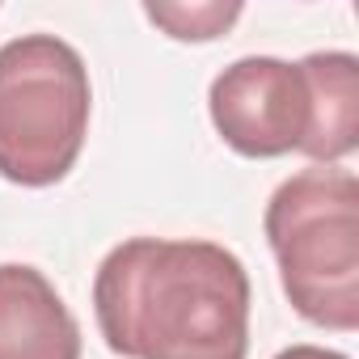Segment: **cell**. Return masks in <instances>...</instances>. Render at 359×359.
I'll return each mask as SVG.
<instances>
[{
  "label": "cell",
  "mask_w": 359,
  "mask_h": 359,
  "mask_svg": "<svg viewBox=\"0 0 359 359\" xmlns=\"http://www.w3.org/2000/svg\"><path fill=\"white\" fill-rule=\"evenodd\" d=\"M93 313L123 359H245L250 275L216 241L131 237L93 279Z\"/></svg>",
  "instance_id": "obj_1"
},
{
  "label": "cell",
  "mask_w": 359,
  "mask_h": 359,
  "mask_svg": "<svg viewBox=\"0 0 359 359\" xmlns=\"http://www.w3.org/2000/svg\"><path fill=\"white\" fill-rule=\"evenodd\" d=\"M266 241L292 309L321 325L359 330V182L351 169L309 165L266 203Z\"/></svg>",
  "instance_id": "obj_2"
},
{
  "label": "cell",
  "mask_w": 359,
  "mask_h": 359,
  "mask_svg": "<svg viewBox=\"0 0 359 359\" xmlns=\"http://www.w3.org/2000/svg\"><path fill=\"white\" fill-rule=\"evenodd\" d=\"M93 89L81 51L55 34H22L0 47V177L55 187L76 165Z\"/></svg>",
  "instance_id": "obj_3"
},
{
  "label": "cell",
  "mask_w": 359,
  "mask_h": 359,
  "mask_svg": "<svg viewBox=\"0 0 359 359\" xmlns=\"http://www.w3.org/2000/svg\"><path fill=\"white\" fill-rule=\"evenodd\" d=\"M208 110L220 140L250 161L300 152L309 135L304 72L300 64H287L275 55H245L229 64L212 81Z\"/></svg>",
  "instance_id": "obj_4"
},
{
  "label": "cell",
  "mask_w": 359,
  "mask_h": 359,
  "mask_svg": "<svg viewBox=\"0 0 359 359\" xmlns=\"http://www.w3.org/2000/svg\"><path fill=\"white\" fill-rule=\"evenodd\" d=\"M0 359H81V325L39 266H0Z\"/></svg>",
  "instance_id": "obj_5"
},
{
  "label": "cell",
  "mask_w": 359,
  "mask_h": 359,
  "mask_svg": "<svg viewBox=\"0 0 359 359\" xmlns=\"http://www.w3.org/2000/svg\"><path fill=\"white\" fill-rule=\"evenodd\" d=\"M309 85V135L300 144L313 165H334L359 148V60L346 51H313L300 60Z\"/></svg>",
  "instance_id": "obj_6"
},
{
  "label": "cell",
  "mask_w": 359,
  "mask_h": 359,
  "mask_svg": "<svg viewBox=\"0 0 359 359\" xmlns=\"http://www.w3.org/2000/svg\"><path fill=\"white\" fill-rule=\"evenodd\" d=\"M144 13L169 39L208 43V39H220L241 18V5H220V0H208V5H144Z\"/></svg>",
  "instance_id": "obj_7"
},
{
  "label": "cell",
  "mask_w": 359,
  "mask_h": 359,
  "mask_svg": "<svg viewBox=\"0 0 359 359\" xmlns=\"http://www.w3.org/2000/svg\"><path fill=\"white\" fill-rule=\"evenodd\" d=\"M275 359H351V355H342V351H325V346H309V342H296V346L279 351Z\"/></svg>",
  "instance_id": "obj_8"
}]
</instances>
